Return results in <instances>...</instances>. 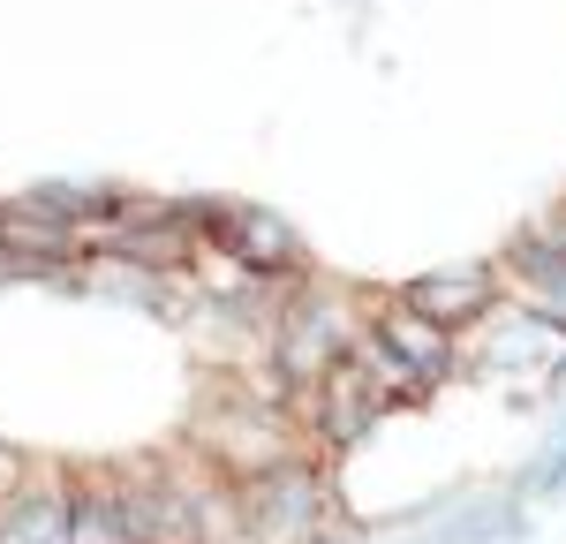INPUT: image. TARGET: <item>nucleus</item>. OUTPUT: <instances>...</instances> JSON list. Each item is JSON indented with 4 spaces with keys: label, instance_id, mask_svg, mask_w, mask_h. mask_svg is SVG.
<instances>
[{
    "label": "nucleus",
    "instance_id": "6",
    "mask_svg": "<svg viewBox=\"0 0 566 544\" xmlns=\"http://www.w3.org/2000/svg\"><path fill=\"white\" fill-rule=\"evenodd\" d=\"M363 333L386 348L400 370H408V386H416V401L431 394V386H446L453 378V363H461V341L446 333V325H431L423 311H408L400 295H370V317H363Z\"/></svg>",
    "mask_w": 566,
    "mask_h": 544
},
{
    "label": "nucleus",
    "instance_id": "4",
    "mask_svg": "<svg viewBox=\"0 0 566 544\" xmlns=\"http://www.w3.org/2000/svg\"><path fill=\"white\" fill-rule=\"evenodd\" d=\"M197 250H219L227 265L250 272V280H280V287L310 280V250H303V234L280 220V212H264V205H219L212 234H205Z\"/></svg>",
    "mask_w": 566,
    "mask_h": 544
},
{
    "label": "nucleus",
    "instance_id": "1",
    "mask_svg": "<svg viewBox=\"0 0 566 544\" xmlns=\"http://www.w3.org/2000/svg\"><path fill=\"white\" fill-rule=\"evenodd\" d=\"M363 317H370V295H355V287H333V280H295L287 287V303H280V325H272V348L264 363L303 394L317 386L333 363L355 348V333H363Z\"/></svg>",
    "mask_w": 566,
    "mask_h": 544
},
{
    "label": "nucleus",
    "instance_id": "8",
    "mask_svg": "<svg viewBox=\"0 0 566 544\" xmlns=\"http://www.w3.org/2000/svg\"><path fill=\"white\" fill-rule=\"evenodd\" d=\"M499 265V295L506 303H522V311L552 317L566 333V234L552 220H536L528 234L506 242V258H491Z\"/></svg>",
    "mask_w": 566,
    "mask_h": 544
},
{
    "label": "nucleus",
    "instance_id": "11",
    "mask_svg": "<svg viewBox=\"0 0 566 544\" xmlns=\"http://www.w3.org/2000/svg\"><path fill=\"white\" fill-rule=\"evenodd\" d=\"M8 469H15V447H8V439H0V484H8Z\"/></svg>",
    "mask_w": 566,
    "mask_h": 544
},
{
    "label": "nucleus",
    "instance_id": "7",
    "mask_svg": "<svg viewBox=\"0 0 566 544\" xmlns=\"http://www.w3.org/2000/svg\"><path fill=\"white\" fill-rule=\"evenodd\" d=\"M0 544H69V469L23 461L0 484Z\"/></svg>",
    "mask_w": 566,
    "mask_h": 544
},
{
    "label": "nucleus",
    "instance_id": "10",
    "mask_svg": "<svg viewBox=\"0 0 566 544\" xmlns=\"http://www.w3.org/2000/svg\"><path fill=\"white\" fill-rule=\"evenodd\" d=\"M69 544H129L114 461H98V469H69Z\"/></svg>",
    "mask_w": 566,
    "mask_h": 544
},
{
    "label": "nucleus",
    "instance_id": "2",
    "mask_svg": "<svg viewBox=\"0 0 566 544\" xmlns=\"http://www.w3.org/2000/svg\"><path fill=\"white\" fill-rule=\"evenodd\" d=\"M242 492V544H333L340 514H333V484H325V453H295L280 469H264Z\"/></svg>",
    "mask_w": 566,
    "mask_h": 544
},
{
    "label": "nucleus",
    "instance_id": "9",
    "mask_svg": "<svg viewBox=\"0 0 566 544\" xmlns=\"http://www.w3.org/2000/svg\"><path fill=\"white\" fill-rule=\"evenodd\" d=\"M400 303L408 311H423L431 325H446L453 341L476 325L491 303H499V265H453V272H423V280H408L400 287Z\"/></svg>",
    "mask_w": 566,
    "mask_h": 544
},
{
    "label": "nucleus",
    "instance_id": "3",
    "mask_svg": "<svg viewBox=\"0 0 566 544\" xmlns=\"http://www.w3.org/2000/svg\"><path fill=\"white\" fill-rule=\"evenodd\" d=\"M392 408H400V401H392V394L355 356H340L325 378H317V386H303V394H295V416H303V431H310V447H317V453L363 447V439L386 423Z\"/></svg>",
    "mask_w": 566,
    "mask_h": 544
},
{
    "label": "nucleus",
    "instance_id": "5",
    "mask_svg": "<svg viewBox=\"0 0 566 544\" xmlns=\"http://www.w3.org/2000/svg\"><path fill=\"white\" fill-rule=\"evenodd\" d=\"M114 484H122L129 544H197V514H189V492H181V477H175L167 453L114 461Z\"/></svg>",
    "mask_w": 566,
    "mask_h": 544
}]
</instances>
